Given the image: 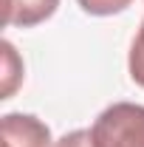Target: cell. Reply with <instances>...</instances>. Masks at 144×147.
<instances>
[{
	"label": "cell",
	"instance_id": "obj_1",
	"mask_svg": "<svg viewBox=\"0 0 144 147\" xmlns=\"http://www.w3.org/2000/svg\"><path fill=\"white\" fill-rule=\"evenodd\" d=\"M93 147H144V105L116 102L105 108L93 127Z\"/></svg>",
	"mask_w": 144,
	"mask_h": 147
},
{
	"label": "cell",
	"instance_id": "obj_4",
	"mask_svg": "<svg viewBox=\"0 0 144 147\" xmlns=\"http://www.w3.org/2000/svg\"><path fill=\"white\" fill-rule=\"evenodd\" d=\"M0 51H3V91H0V99H11V93L23 82V59L17 57L14 45L9 40L0 42Z\"/></svg>",
	"mask_w": 144,
	"mask_h": 147
},
{
	"label": "cell",
	"instance_id": "obj_7",
	"mask_svg": "<svg viewBox=\"0 0 144 147\" xmlns=\"http://www.w3.org/2000/svg\"><path fill=\"white\" fill-rule=\"evenodd\" d=\"M54 147H93V136L90 130H71L59 142H54Z\"/></svg>",
	"mask_w": 144,
	"mask_h": 147
},
{
	"label": "cell",
	"instance_id": "obj_5",
	"mask_svg": "<svg viewBox=\"0 0 144 147\" xmlns=\"http://www.w3.org/2000/svg\"><path fill=\"white\" fill-rule=\"evenodd\" d=\"M127 71H130V79L144 88V20L139 34L133 37V45H130V57H127Z\"/></svg>",
	"mask_w": 144,
	"mask_h": 147
},
{
	"label": "cell",
	"instance_id": "obj_6",
	"mask_svg": "<svg viewBox=\"0 0 144 147\" xmlns=\"http://www.w3.org/2000/svg\"><path fill=\"white\" fill-rule=\"evenodd\" d=\"M79 9L90 14V17H110V14H119L124 11L133 0H76Z\"/></svg>",
	"mask_w": 144,
	"mask_h": 147
},
{
	"label": "cell",
	"instance_id": "obj_2",
	"mask_svg": "<svg viewBox=\"0 0 144 147\" xmlns=\"http://www.w3.org/2000/svg\"><path fill=\"white\" fill-rule=\"evenodd\" d=\"M3 147H51V130L31 113H6L0 119Z\"/></svg>",
	"mask_w": 144,
	"mask_h": 147
},
{
	"label": "cell",
	"instance_id": "obj_3",
	"mask_svg": "<svg viewBox=\"0 0 144 147\" xmlns=\"http://www.w3.org/2000/svg\"><path fill=\"white\" fill-rule=\"evenodd\" d=\"M59 0H6L3 23L9 28H34L51 17Z\"/></svg>",
	"mask_w": 144,
	"mask_h": 147
}]
</instances>
